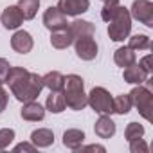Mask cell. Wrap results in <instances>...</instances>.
<instances>
[{
    "label": "cell",
    "mask_w": 153,
    "mask_h": 153,
    "mask_svg": "<svg viewBox=\"0 0 153 153\" xmlns=\"http://www.w3.org/2000/svg\"><path fill=\"white\" fill-rule=\"evenodd\" d=\"M123 78H124L126 83H131V85H144V83L148 81V78H149V74L135 61L133 65H130V67L124 68Z\"/></svg>",
    "instance_id": "7c38bea8"
},
{
    "label": "cell",
    "mask_w": 153,
    "mask_h": 153,
    "mask_svg": "<svg viewBox=\"0 0 153 153\" xmlns=\"http://www.w3.org/2000/svg\"><path fill=\"white\" fill-rule=\"evenodd\" d=\"M139 65H140L148 74H151V72H153V67H151V56H149V54H148V56H144V58L140 59V63H139Z\"/></svg>",
    "instance_id": "d6a6232c"
},
{
    "label": "cell",
    "mask_w": 153,
    "mask_h": 153,
    "mask_svg": "<svg viewBox=\"0 0 153 153\" xmlns=\"http://www.w3.org/2000/svg\"><path fill=\"white\" fill-rule=\"evenodd\" d=\"M85 142V131L78 130V128H70L63 133V146L68 149H78L81 144Z\"/></svg>",
    "instance_id": "e0dca14e"
},
{
    "label": "cell",
    "mask_w": 153,
    "mask_h": 153,
    "mask_svg": "<svg viewBox=\"0 0 153 153\" xmlns=\"http://www.w3.org/2000/svg\"><path fill=\"white\" fill-rule=\"evenodd\" d=\"M20 115H22L24 121H31V123L43 121L45 108L40 103H36V101H27V103H24V108L20 110Z\"/></svg>",
    "instance_id": "4fadbf2b"
},
{
    "label": "cell",
    "mask_w": 153,
    "mask_h": 153,
    "mask_svg": "<svg viewBox=\"0 0 153 153\" xmlns=\"http://www.w3.org/2000/svg\"><path fill=\"white\" fill-rule=\"evenodd\" d=\"M68 31L72 34V38H81V36H94L96 33V27L92 22L88 20H74L70 25H68Z\"/></svg>",
    "instance_id": "9a60e30c"
},
{
    "label": "cell",
    "mask_w": 153,
    "mask_h": 153,
    "mask_svg": "<svg viewBox=\"0 0 153 153\" xmlns=\"http://www.w3.org/2000/svg\"><path fill=\"white\" fill-rule=\"evenodd\" d=\"M15 140V130L13 128H2L0 130V149H6Z\"/></svg>",
    "instance_id": "4316f807"
},
{
    "label": "cell",
    "mask_w": 153,
    "mask_h": 153,
    "mask_svg": "<svg viewBox=\"0 0 153 153\" xmlns=\"http://www.w3.org/2000/svg\"><path fill=\"white\" fill-rule=\"evenodd\" d=\"M131 33V16L124 6H119L115 15L108 22V36L114 42H124Z\"/></svg>",
    "instance_id": "3957f363"
},
{
    "label": "cell",
    "mask_w": 153,
    "mask_h": 153,
    "mask_svg": "<svg viewBox=\"0 0 153 153\" xmlns=\"http://www.w3.org/2000/svg\"><path fill=\"white\" fill-rule=\"evenodd\" d=\"M142 135H144V126L139 124V123H130V124L126 126V130H124V137H126L128 142L133 140V139H139V137H142Z\"/></svg>",
    "instance_id": "484cf974"
},
{
    "label": "cell",
    "mask_w": 153,
    "mask_h": 153,
    "mask_svg": "<svg viewBox=\"0 0 153 153\" xmlns=\"http://www.w3.org/2000/svg\"><path fill=\"white\" fill-rule=\"evenodd\" d=\"M40 0H18V9L24 15V20H33L38 13Z\"/></svg>",
    "instance_id": "7402d4cb"
},
{
    "label": "cell",
    "mask_w": 153,
    "mask_h": 153,
    "mask_svg": "<svg viewBox=\"0 0 153 153\" xmlns=\"http://www.w3.org/2000/svg\"><path fill=\"white\" fill-rule=\"evenodd\" d=\"M114 61H115V65L126 68V67L133 65V63L137 61V58H135L133 49H130V47L126 45V47H119V49L114 52Z\"/></svg>",
    "instance_id": "ffe728a7"
},
{
    "label": "cell",
    "mask_w": 153,
    "mask_h": 153,
    "mask_svg": "<svg viewBox=\"0 0 153 153\" xmlns=\"http://www.w3.org/2000/svg\"><path fill=\"white\" fill-rule=\"evenodd\" d=\"M87 105H90V108L97 114H114L112 110V96L106 88L103 87H94L90 90V94H87Z\"/></svg>",
    "instance_id": "5b68a950"
},
{
    "label": "cell",
    "mask_w": 153,
    "mask_h": 153,
    "mask_svg": "<svg viewBox=\"0 0 153 153\" xmlns=\"http://www.w3.org/2000/svg\"><path fill=\"white\" fill-rule=\"evenodd\" d=\"M42 81H43V88H49L51 92H59V90H63L65 76L58 70H51L45 76H42Z\"/></svg>",
    "instance_id": "2e32d148"
},
{
    "label": "cell",
    "mask_w": 153,
    "mask_h": 153,
    "mask_svg": "<svg viewBox=\"0 0 153 153\" xmlns=\"http://www.w3.org/2000/svg\"><path fill=\"white\" fill-rule=\"evenodd\" d=\"M7 101H9V94L2 88V85H0V112H4V110H6Z\"/></svg>",
    "instance_id": "4dcf8cb0"
},
{
    "label": "cell",
    "mask_w": 153,
    "mask_h": 153,
    "mask_svg": "<svg viewBox=\"0 0 153 153\" xmlns=\"http://www.w3.org/2000/svg\"><path fill=\"white\" fill-rule=\"evenodd\" d=\"M74 49L76 54H78L79 59L83 61H92L97 56V43L92 36H81V38H76L74 42Z\"/></svg>",
    "instance_id": "52a82bcc"
},
{
    "label": "cell",
    "mask_w": 153,
    "mask_h": 153,
    "mask_svg": "<svg viewBox=\"0 0 153 153\" xmlns=\"http://www.w3.org/2000/svg\"><path fill=\"white\" fill-rule=\"evenodd\" d=\"M103 2H106V0H103Z\"/></svg>",
    "instance_id": "836d02e7"
},
{
    "label": "cell",
    "mask_w": 153,
    "mask_h": 153,
    "mask_svg": "<svg viewBox=\"0 0 153 153\" xmlns=\"http://www.w3.org/2000/svg\"><path fill=\"white\" fill-rule=\"evenodd\" d=\"M33 45H34L33 36H31L27 31H16V33L11 36V47H13V51L18 52V54H27V52H31V51H33Z\"/></svg>",
    "instance_id": "8fae6325"
},
{
    "label": "cell",
    "mask_w": 153,
    "mask_h": 153,
    "mask_svg": "<svg viewBox=\"0 0 153 153\" xmlns=\"http://www.w3.org/2000/svg\"><path fill=\"white\" fill-rule=\"evenodd\" d=\"M45 106H47V110L49 112H52V114H61L63 110H65V97H63V92L59 90V92H51V96L47 97V101H45Z\"/></svg>",
    "instance_id": "44dd1931"
},
{
    "label": "cell",
    "mask_w": 153,
    "mask_h": 153,
    "mask_svg": "<svg viewBox=\"0 0 153 153\" xmlns=\"http://www.w3.org/2000/svg\"><path fill=\"white\" fill-rule=\"evenodd\" d=\"M148 144L142 140V137H139V139H133V140H130V151L131 153H148Z\"/></svg>",
    "instance_id": "83f0119b"
},
{
    "label": "cell",
    "mask_w": 153,
    "mask_h": 153,
    "mask_svg": "<svg viewBox=\"0 0 153 153\" xmlns=\"http://www.w3.org/2000/svg\"><path fill=\"white\" fill-rule=\"evenodd\" d=\"M112 110L114 114H119V115H126L130 110H131V99L128 94H123V96H117L112 99Z\"/></svg>",
    "instance_id": "603a6c76"
},
{
    "label": "cell",
    "mask_w": 153,
    "mask_h": 153,
    "mask_svg": "<svg viewBox=\"0 0 153 153\" xmlns=\"http://www.w3.org/2000/svg\"><path fill=\"white\" fill-rule=\"evenodd\" d=\"M9 68H11L9 61H7L6 58H0V85H4V83H6L7 74H9Z\"/></svg>",
    "instance_id": "f1b7e54d"
},
{
    "label": "cell",
    "mask_w": 153,
    "mask_h": 153,
    "mask_svg": "<svg viewBox=\"0 0 153 153\" xmlns=\"http://www.w3.org/2000/svg\"><path fill=\"white\" fill-rule=\"evenodd\" d=\"M119 6H121L119 0H106L105 6H103V9H101V18L105 22H110V18L115 15V11L119 9Z\"/></svg>",
    "instance_id": "d4e9b609"
},
{
    "label": "cell",
    "mask_w": 153,
    "mask_h": 153,
    "mask_svg": "<svg viewBox=\"0 0 153 153\" xmlns=\"http://www.w3.org/2000/svg\"><path fill=\"white\" fill-rule=\"evenodd\" d=\"M0 22H2V25L7 31H15L24 24V15L20 13L18 6H9V7L4 9L2 16H0Z\"/></svg>",
    "instance_id": "30bf717a"
},
{
    "label": "cell",
    "mask_w": 153,
    "mask_h": 153,
    "mask_svg": "<svg viewBox=\"0 0 153 153\" xmlns=\"http://www.w3.org/2000/svg\"><path fill=\"white\" fill-rule=\"evenodd\" d=\"M63 97L65 105L70 110L81 112L87 106V94H85V81L78 74H68L63 83Z\"/></svg>",
    "instance_id": "7a4b0ae2"
},
{
    "label": "cell",
    "mask_w": 153,
    "mask_h": 153,
    "mask_svg": "<svg viewBox=\"0 0 153 153\" xmlns=\"http://www.w3.org/2000/svg\"><path fill=\"white\" fill-rule=\"evenodd\" d=\"M76 151H99V153H105L106 149H105V146H101V144H88V146H79Z\"/></svg>",
    "instance_id": "f546056e"
},
{
    "label": "cell",
    "mask_w": 153,
    "mask_h": 153,
    "mask_svg": "<svg viewBox=\"0 0 153 153\" xmlns=\"http://www.w3.org/2000/svg\"><path fill=\"white\" fill-rule=\"evenodd\" d=\"M128 96L131 99V106H135L146 121H153V94H151V90L142 85H137Z\"/></svg>",
    "instance_id": "277c9868"
},
{
    "label": "cell",
    "mask_w": 153,
    "mask_h": 153,
    "mask_svg": "<svg viewBox=\"0 0 153 153\" xmlns=\"http://www.w3.org/2000/svg\"><path fill=\"white\" fill-rule=\"evenodd\" d=\"M56 7L67 16H78L88 11L90 0H59Z\"/></svg>",
    "instance_id": "9c48e42d"
},
{
    "label": "cell",
    "mask_w": 153,
    "mask_h": 153,
    "mask_svg": "<svg viewBox=\"0 0 153 153\" xmlns=\"http://www.w3.org/2000/svg\"><path fill=\"white\" fill-rule=\"evenodd\" d=\"M6 83L9 85L13 96L20 103L36 101V97L40 96V92L43 90L42 76H38L34 72H29L24 67H11Z\"/></svg>",
    "instance_id": "6da1fadb"
},
{
    "label": "cell",
    "mask_w": 153,
    "mask_h": 153,
    "mask_svg": "<svg viewBox=\"0 0 153 153\" xmlns=\"http://www.w3.org/2000/svg\"><path fill=\"white\" fill-rule=\"evenodd\" d=\"M31 142L36 148H49L54 142V133L49 128H38L31 133Z\"/></svg>",
    "instance_id": "ac0fdd59"
},
{
    "label": "cell",
    "mask_w": 153,
    "mask_h": 153,
    "mask_svg": "<svg viewBox=\"0 0 153 153\" xmlns=\"http://www.w3.org/2000/svg\"><path fill=\"white\" fill-rule=\"evenodd\" d=\"M67 24H68V22H67V15H63L58 7H52V6H51L49 9H45V13H43V25H45L51 33L68 27Z\"/></svg>",
    "instance_id": "ba28073f"
},
{
    "label": "cell",
    "mask_w": 153,
    "mask_h": 153,
    "mask_svg": "<svg viewBox=\"0 0 153 153\" xmlns=\"http://www.w3.org/2000/svg\"><path fill=\"white\" fill-rule=\"evenodd\" d=\"M94 131L99 139H110L115 135V123L110 119V115L101 114V117L97 119V123L94 126Z\"/></svg>",
    "instance_id": "5bb4252c"
},
{
    "label": "cell",
    "mask_w": 153,
    "mask_h": 153,
    "mask_svg": "<svg viewBox=\"0 0 153 153\" xmlns=\"http://www.w3.org/2000/svg\"><path fill=\"white\" fill-rule=\"evenodd\" d=\"M15 151H29V153H33V151H36V146L31 142H22V144H16L15 146Z\"/></svg>",
    "instance_id": "1f68e13d"
},
{
    "label": "cell",
    "mask_w": 153,
    "mask_h": 153,
    "mask_svg": "<svg viewBox=\"0 0 153 153\" xmlns=\"http://www.w3.org/2000/svg\"><path fill=\"white\" fill-rule=\"evenodd\" d=\"M72 42H74V38H72V34H70V31H68V27H65V29H59V31H52V36H51V45L54 47V49H67L68 45H72Z\"/></svg>",
    "instance_id": "d6986e66"
},
{
    "label": "cell",
    "mask_w": 153,
    "mask_h": 153,
    "mask_svg": "<svg viewBox=\"0 0 153 153\" xmlns=\"http://www.w3.org/2000/svg\"><path fill=\"white\" fill-rule=\"evenodd\" d=\"M128 47L133 51H148V49H151V40L146 34H135L130 38Z\"/></svg>",
    "instance_id": "cb8c5ba5"
},
{
    "label": "cell",
    "mask_w": 153,
    "mask_h": 153,
    "mask_svg": "<svg viewBox=\"0 0 153 153\" xmlns=\"http://www.w3.org/2000/svg\"><path fill=\"white\" fill-rule=\"evenodd\" d=\"M130 16L146 27H153V4L149 0H135L130 9Z\"/></svg>",
    "instance_id": "8992f818"
}]
</instances>
